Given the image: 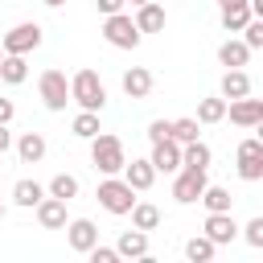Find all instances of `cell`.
<instances>
[{"instance_id": "1", "label": "cell", "mask_w": 263, "mask_h": 263, "mask_svg": "<svg viewBox=\"0 0 263 263\" xmlns=\"http://www.w3.org/2000/svg\"><path fill=\"white\" fill-rule=\"evenodd\" d=\"M90 164H95L103 177H111V173H123V164H127L123 140H119V136H111V132H99V136H90Z\"/></svg>"}, {"instance_id": "2", "label": "cell", "mask_w": 263, "mask_h": 263, "mask_svg": "<svg viewBox=\"0 0 263 263\" xmlns=\"http://www.w3.org/2000/svg\"><path fill=\"white\" fill-rule=\"evenodd\" d=\"M95 197H99V205H103L107 214H115V218H123V214L136 205V189H132L119 173L103 177V181H99V189H95Z\"/></svg>"}, {"instance_id": "3", "label": "cell", "mask_w": 263, "mask_h": 263, "mask_svg": "<svg viewBox=\"0 0 263 263\" xmlns=\"http://www.w3.org/2000/svg\"><path fill=\"white\" fill-rule=\"evenodd\" d=\"M70 103H78L82 111H103V103H107L103 78H99L95 70H78V74L70 78Z\"/></svg>"}, {"instance_id": "4", "label": "cell", "mask_w": 263, "mask_h": 263, "mask_svg": "<svg viewBox=\"0 0 263 263\" xmlns=\"http://www.w3.org/2000/svg\"><path fill=\"white\" fill-rule=\"evenodd\" d=\"M140 29H136V21L127 16V12H111V16H103V41L107 45H115V49H136L140 45Z\"/></svg>"}, {"instance_id": "5", "label": "cell", "mask_w": 263, "mask_h": 263, "mask_svg": "<svg viewBox=\"0 0 263 263\" xmlns=\"http://www.w3.org/2000/svg\"><path fill=\"white\" fill-rule=\"evenodd\" d=\"M37 95H41V103H45L49 111H66V103H70V78L49 66V70H41V78H37Z\"/></svg>"}, {"instance_id": "6", "label": "cell", "mask_w": 263, "mask_h": 263, "mask_svg": "<svg viewBox=\"0 0 263 263\" xmlns=\"http://www.w3.org/2000/svg\"><path fill=\"white\" fill-rule=\"evenodd\" d=\"M205 173H210V168H185V164H181V168L173 173V197H177L181 205H193V201L201 197V189L210 185Z\"/></svg>"}, {"instance_id": "7", "label": "cell", "mask_w": 263, "mask_h": 263, "mask_svg": "<svg viewBox=\"0 0 263 263\" xmlns=\"http://www.w3.org/2000/svg\"><path fill=\"white\" fill-rule=\"evenodd\" d=\"M37 45H41V25L37 21H21V25H12L0 37V49L4 53H33Z\"/></svg>"}, {"instance_id": "8", "label": "cell", "mask_w": 263, "mask_h": 263, "mask_svg": "<svg viewBox=\"0 0 263 263\" xmlns=\"http://www.w3.org/2000/svg\"><path fill=\"white\" fill-rule=\"evenodd\" d=\"M234 164H238V177H242V181H263V140H259V136H247V140L238 144Z\"/></svg>"}, {"instance_id": "9", "label": "cell", "mask_w": 263, "mask_h": 263, "mask_svg": "<svg viewBox=\"0 0 263 263\" xmlns=\"http://www.w3.org/2000/svg\"><path fill=\"white\" fill-rule=\"evenodd\" d=\"M226 115H230L234 127H259V123H263V103L251 99V95H242V99H226Z\"/></svg>"}, {"instance_id": "10", "label": "cell", "mask_w": 263, "mask_h": 263, "mask_svg": "<svg viewBox=\"0 0 263 263\" xmlns=\"http://www.w3.org/2000/svg\"><path fill=\"white\" fill-rule=\"evenodd\" d=\"M201 234H205L214 247H226V242H234V238H238V222H234V214H230V210H222V214H205Z\"/></svg>"}, {"instance_id": "11", "label": "cell", "mask_w": 263, "mask_h": 263, "mask_svg": "<svg viewBox=\"0 0 263 263\" xmlns=\"http://www.w3.org/2000/svg\"><path fill=\"white\" fill-rule=\"evenodd\" d=\"M62 230H66V242H70V251H78V255H86V251L99 242V226H95L90 218H70Z\"/></svg>"}, {"instance_id": "12", "label": "cell", "mask_w": 263, "mask_h": 263, "mask_svg": "<svg viewBox=\"0 0 263 263\" xmlns=\"http://www.w3.org/2000/svg\"><path fill=\"white\" fill-rule=\"evenodd\" d=\"M66 205H70V201H62V197H49V193H45V197L33 205V210H37V222H41V230H62V226L70 222Z\"/></svg>"}, {"instance_id": "13", "label": "cell", "mask_w": 263, "mask_h": 263, "mask_svg": "<svg viewBox=\"0 0 263 263\" xmlns=\"http://www.w3.org/2000/svg\"><path fill=\"white\" fill-rule=\"evenodd\" d=\"M152 168L156 173H177L181 168V144L177 140H160V144H152Z\"/></svg>"}, {"instance_id": "14", "label": "cell", "mask_w": 263, "mask_h": 263, "mask_svg": "<svg viewBox=\"0 0 263 263\" xmlns=\"http://www.w3.org/2000/svg\"><path fill=\"white\" fill-rule=\"evenodd\" d=\"M123 181H127L136 193L152 189V181H156V168H152V160H148V156H144V160H136V156H132V160L123 164Z\"/></svg>"}, {"instance_id": "15", "label": "cell", "mask_w": 263, "mask_h": 263, "mask_svg": "<svg viewBox=\"0 0 263 263\" xmlns=\"http://www.w3.org/2000/svg\"><path fill=\"white\" fill-rule=\"evenodd\" d=\"M115 255L119 259H148V230H123L119 242H115Z\"/></svg>"}, {"instance_id": "16", "label": "cell", "mask_w": 263, "mask_h": 263, "mask_svg": "<svg viewBox=\"0 0 263 263\" xmlns=\"http://www.w3.org/2000/svg\"><path fill=\"white\" fill-rule=\"evenodd\" d=\"M123 95L127 99H148L152 95V70H144V66H132V70H123Z\"/></svg>"}, {"instance_id": "17", "label": "cell", "mask_w": 263, "mask_h": 263, "mask_svg": "<svg viewBox=\"0 0 263 263\" xmlns=\"http://www.w3.org/2000/svg\"><path fill=\"white\" fill-rule=\"evenodd\" d=\"M136 29L140 33H160L164 29V8L156 4V0H148V4H136Z\"/></svg>"}, {"instance_id": "18", "label": "cell", "mask_w": 263, "mask_h": 263, "mask_svg": "<svg viewBox=\"0 0 263 263\" xmlns=\"http://www.w3.org/2000/svg\"><path fill=\"white\" fill-rule=\"evenodd\" d=\"M45 136L41 132H25L21 140H16V156H21V164H41V156H45Z\"/></svg>"}, {"instance_id": "19", "label": "cell", "mask_w": 263, "mask_h": 263, "mask_svg": "<svg viewBox=\"0 0 263 263\" xmlns=\"http://www.w3.org/2000/svg\"><path fill=\"white\" fill-rule=\"evenodd\" d=\"M41 197H45V185H41V181H29V177H21V181L12 185V205H21V210H33Z\"/></svg>"}, {"instance_id": "20", "label": "cell", "mask_w": 263, "mask_h": 263, "mask_svg": "<svg viewBox=\"0 0 263 263\" xmlns=\"http://www.w3.org/2000/svg\"><path fill=\"white\" fill-rule=\"evenodd\" d=\"M25 78H29V62H25V53H4V58H0V82L21 86Z\"/></svg>"}, {"instance_id": "21", "label": "cell", "mask_w": 263, "mask_h": 263, "mask_svg": "<svg viewBox=\"0 0 263 263\" xmlns=\"http://www.w3.org/2000/svg\"><path fill=\"white\" fill-rule=\"evenodd\" d=\"M218 62H222L226 70H242V66L251 62V49H247L242 41H234V37H230V41H222V45H218Z\"/></svg>"}, {"instance_id": "22", "label": "cell", "mask_w": 263, "mask_h": 263, "mask_svg": "<svg viewBox=\"0 0 263 263\" xmlns=\"http://www.w3.org/2000/svg\"><path fill=\"white\" fill-rule=\"evenodd\" d=\"M210 160H214V152H210V144H201V136L181 144V164L185 168H210Z\"/></svg>"}, {"instance_id": "23", "label": "cell", "mask_w": 263, "mask_h": 263, "mask_svg": "<svg viewBox=\"0 0 263 263\" xmlns=\"http://www.w3.org/2000/svg\"><path fill=\"white\" fill-rule=\"evenodd\" d=\"M251 95V74L247 70H226L222 74V99H242Z\"/></svg>"}, {"instance_id": "24", "label": "cell", "mask_w": 263, "mask_h": 263, "mask_svg": "<svg viewBox=\"0 0 263 263\" xmlns=\"http://www.w3.org/2000/svg\"><path fill=\"white\" fill-rule=\"evenodd\" d=\"M78 189H82V185H78V177H74V173H58V177L45 185V193H49V197H62V201H74V197H78Z\"/></svg>"}, {"instance_id": "25", "label": "cell", "mask_w": 263, "mask_h": 263, "mask_svg": "<svg viewBox=\"0 0 263 263\" xmlns=\"http://www.w3.org/2000/svg\"><path fill=\"white\" fill-rule=\"evenodd\" d=\"M210 214H222V210H230L234 205V197H230V189H222V185H205L201 189V197H197Z\"/></svg>"}, {"instance_id": "26", "label": "cell", "mask_w": 263, "mask_h": 263, "mask_svg": "<svg viewBox=\"0 0 263 263\" xmlns=\"http://www.w3.org/2000/svg\"><path fill=\"white\" fill-rule=\"evenodd\" d=\"M127 214H132V226H136V230H156V226H160V210H156L152 201H136Z\"/></svg>"}, {"instance_id": "27", "label": "cell", "mask_w": 263, "mask_h": 263, "mask_svg": "<svg viewBox=\"0 0 263 263\" xmlns=\"http://www.w3.org/2000/svg\"><path fill=\"white\" fill-rule=\"evenodd\" d=\"M214 255H218V247H214L205 234H193V238L185 242V259H189V263H210Z\"/></svg>"}, {"instance_id": "28", "label": "cell", "mask_w": 263, "mask_h": 263, "mask_svg": "<svg viewBox=\"0 0 263 263\" xmlns=\"http://www.w3.org/2000/svg\"><path fill=\"white\" fill-rule=\"evenodd\" d=\"M70 132H74L78 140L99 136V132H103V127H99V111H78V115H74V123H70Z\"/></svg>"}, {"instance_id": "29", "label": "cell", "mask_w": 263, "mask_h": 263, "mask_svg": "<svg viewBox=\"0 0 263 263\" xmlns=\"http://www.w3.org/2000/svg\"><path fill=\"white\" fill-rule=\"evenodd\" d=\"M197 136H201V123H197V119H168V140L189 144V140H197Z\"/></svg>"}, {"instance_id": "30", "label": "cell", "mask_w": 263, "mask_h": 263, "mask_svg": "<svg viewBox=\"0 0 263 263\" xmlns=\"http://www.w3.org/2000/svg\"><path fill=\"white\" fill-rule=\"evenodd\" d=\"M247 21H251V8H247V4H230V8H222V29H226V33H242Z\"/></svg>"}, {"instance_id": "31", "label": "cell", "mask_w": 263, "mask_h": 263, "mask_svg": "<svg viewBox=\"0 0 263 263\" xmlns=\"http://www.w3.org/2000/svg\"><path fill=\"white\" fill-rule=\"evenodd\" d=\"M226 119V99H201L197 103V123H222Z\"/></svg>"}, {"instance_id": "32", "label": "cell", "mask_w": 263, "mask_h": 263, "mask_svg": "<svg viewBox=\"0 0 263 263\" xmlns=\"http://www.w3.org/2000/svg\"><path fill=\"white\" fill-rule=\"evenodd\" d=\"M242 45L255 53V49H263V16H251L247 25H242Z\"/></svg>"}, {"instance_id": "33", "label": "cell", "mask_w": 263, "mask_h": 263, "mask_svg": "<svg viewBox=\"0 0 263 263\" xmlns=\"http://www.w3.org/2000/svg\"><path fill=\"white\" fill-rule=\"evenodd\" d=\"M242 238H247V242L259 251V247H263V218H251V222L242 226Z\"/></svg>"}, {"instance_id": "34", "label": "cell", "mask_w": 263, "mask_h": 263, "mask_svg": "<svg viewBox=\"0 0 263 263\" xmlns=\"http://www.w3.org/2000/svg\"><path fill=\"white\" fill-rule=\"evenodd\" d=\"M86 255H90V263H119V255H115V247H99V242H95V247H90Z\"/></svg>"}, {"instance_id": "35", "label": "cell", "mask_w": 263, "mask_h": 263, "mask_svg": "<svg viewBox=\"0 0 263 263\" xmlns=\"http://www.w3.org/2000/svg\"><path fill=\"white\" fill-rule=\"evenodd\" d=\"M148 140H152V144L168 140V119H152V123H148Z\"/></svg>"}, {"instance_id": "36", "label": "cell", "mask_w": 263, "mask_h": 263, "mask_svg": "<svg viewBox=\"0 0 263 263\" xmlns=\"http://www.w3.org/2000/svg\"><path fill=\"white\" fill-rule=\"evenodd\" d=\"M123 4H127V0H95V8H99L103 16H111V12H123Z\"/></svg>"}, {"instance_id": "37", "label": "cell", "mask_w": 263, "mask_h": 263, "mask_svg": "<svg viewBox=\"0 0 263 263\" xmlns=\"http://www.w3.org/2000/svg\"><path fill=\"white\" fill-rule=\"evenodd\" d=\"M12 115H16L12 99H4V95H0V123H12Z\"/></svg>"}, {"instance_id": "38", "label": "cell", "mask_w": 263, "mask_h": 263, "mask_svg": "<svg viewBox=\"0 0 263 263\" xmlns=\"http://www.w3.org/2000/svg\"><path fill=\"white\" fill-rule=\"evenodd\" d=\"M12 148V132H8V123H0V156Z\"/></svg>"}, {"instance_id": "39", "label": "cell", "mask_w": 263, "mask_h": 263, "mask_svg": "<svg viewBox=\"0 0 263 263\" xmlns=\"http://www.w3.org/2000/svg\"><path fill=\"white\" fill-rule=\"evenodd\" d=\"M41 4H45V8H62L66 0H41Z\"/></svg>"}, {"instance_id": "40", "label": "cell", "mask_w": 263, "mask_h": 263, "mask_svg": "<svg viewBox=\"0 0 263 263\" xmlns=\"http://www.w3.org/2000/svg\"><path fill=\"white\" fill-rule=\"evenodd\" d=\"M230 4H247V0H222V8H230Z\"/></svg>"}, {"instance_id": "41", "label": "cell", "mask_w": 263, "mask_h": 263, "mask_svg": "<svg viewBox=\"0 0 263 263\" xmlns=\"http://www.w3.org/2000/svg\"><path fill=\"white\" fill-rule=\"evenodd\" d=\"M127 4H132V8H136V4H148V0H127Z\"/></svg>"}, {"instance_id": "42", "label": "cell", "mask_w": 263, "mask_h": 263, "mask_svg": "<svg viewBox=\"0 0 263 263\" xmlns=\"http://www.w3.org/2000/svg\"><path fill=\"white\" fill-rule=\"evenodd\" d=\"M4 214H8V210H4V201H0V222H4Z\"/></svg>"}, {"instance_id": "43", "label": "cell", "mask_w": 263, "mask_h": 263, "mask_svg": "<svg viewBox=\"0 0 263 263\" xmlns=\"http://www.w3.org/2000/svg\"><path fill=\"white\" fill-rule=\"evenodd\" d=\"M0 185H4V168H0Z\"/></svg>"}, {"instance_id": "44", "label": "cell", "mask_w": 263, "mask_h": 263, "mask_svg": "<svg viewBox=\"0 0 263 263\" xmlns=\"http://www.w3.org/2000/svg\"><path fill=\"white\" fill-rule=\"evenodd\" d=\"M0 58H4V49H0Z\"/></svg>"}]
</instances>
